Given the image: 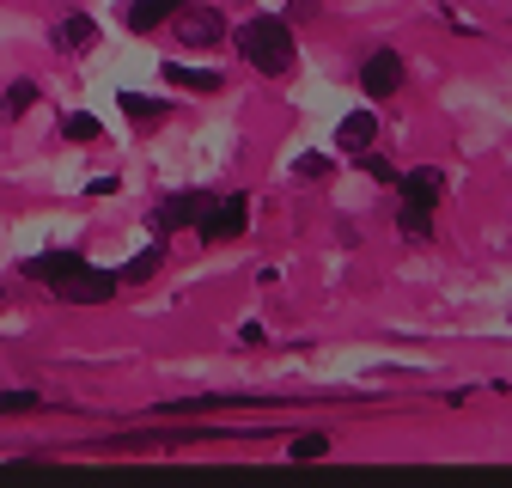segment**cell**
<instances>
[{
  "instance_id": "6da1fadb",
  "label": "cell",
  "mask_w": 512,
  "mask_h": 488,
  "mask_svg": "<svg viewBox=\"0 0 512 488\" xmlns=\"http://www.w3.org/2000/svg\"><path fill=\"white\" fill-rule=\"evenodd\" d=\"M25 269H31L37 281H49L55 299H68V305H104V299L116 293V275L92 269L80 251H49V257H31Z\"/></svg>"
},
{
  "instance_id": "7a4b0ae2",
  "label": "cell",
  "mask_w": 512,
  "mask_h": 488,
  "mask_svg": "<svg viewBox=\"0 0 512 488\" xmlns=\"http://www.w3.org/2000/svg\"><path fill=\"white\" fill-rule=\"evenodd\" d=\"M238 49H244V61L256 74H269V80H281V74H293V25L287 19H244L238 25Z\"/></svg>"
},
{
  "instance_id": "3957f363",
  "label": "cell",
  "mask_w": 512,
  "mask_h": 488,
  "mask_svg": "<svg viewBox=\"0 0 512 488\" xmlns=\"http://www.w3.org/2000/svg\"><path fill=\"white\" fill-rule=\"evenodd\" d=\"M244 226H250V202L244 196H214L196 232H202V244H232Z\"/></svg>"
},
{
  "instance_id": "277c9868",
  "label": "cell",
  "mask_w": 512,
  "mask_h": 488,
  "mask_svg": "<svg viewBox=\"0 0 512 488\" xmlns=\"http://www.w3.org/2000/svg\"><path fill=\"white\" fill-rule=\"evenodd\" d=\"M397 86H403V55L397 49H372L366 68H360V92L366 98H397Z\"/></svg>"
},
{
  "instance_id": "5b68a950",
  "label": "cell",
  "mask_w": 512,
  "mask_h": 488,
  "mask_svg": "<svg viewBox=\"0 0 512 488\" xmlns=\"http://www.w3.org/2000/svg\"><path fill=\"white\" fill-rule=\"evenodd\" d=\"M226 37V19L214 13V7H196V0H189V7L177 13V43L183 49H208V43H220Z\"/></svg>"
},
{
  "instance_id": "8992f818",
  "label": "cell",
  "mask_w": 512,
  "mask_h": 488,
  "mask_svg": "<svg viewBox=\"0 0 512 488\" xmlns=\"http://www.w3.org/2000/svg\"><path fill=\"white\" fill-rule=\"evenodd\" d=\"M372 141H378V116H372V110H348V116L336 122V147H342V153H366Z\"/></svg>"
},
{
  "instance_id": "52a82bcc",
  "label": "cell",
  "mask_w": 512,
  "mask_h": 488,
  "mask_svg": "<svg viewBox=\"0 0 512 488\" xmlns=\"http://www.w3.org/2000/svg\"><path fill=\"white\" fill-rule=\"evenodd\" d=\"M208 202H214V196H171V202H159L153 226H159V232H171V226H202Z\"/></svg>"
},
{
  "instance_id": "ba28073f",
  "label": "cell",
  "mask_w": 512,
  "mask_h": 488,
  "mask_svg": "<svg viewBox=\"0 0 512 488\" xmlns=\"http://www.w3.org/2000/svg\"><path fill=\"white\" fill-rule=\"evenodd\" d=\"M92 43H98V25H92L86 13H74V19L55 25V49H61V55H80V49H92Z\"/></svg>"
},
{
  "instance_id": "9c48e42d",
  "label": "cell",
  "mask_w": 512,
  "mask_h": 488,
  "mask_svg": "<svg viewBox=\"0 0 512 488\" xmlns=\"http://www.w3.org/2000/svg\"><path fill=\"white\" fill-rule=\"evenodd\" d=\"M183 7H189V0H135V7H128V31H153L171 13H183Z\"/></svg>"
},
{
  "instance_id": "30bf717a",
  "label": "cell",
  "mask_w": 512,
  "mask_h": 488,
  "mask_svg": "<svg viewBox=\"0 0 512 488\" xmlns=\"http://www.w3.org/2000/svg\"><path fill=\"white\" fill-rule=\"evenodd\" d=\"M165 80H171V86H189V92H220V86H226L214 68H183V61H165Z\"/></svg>"
},
{
  "instance_id": "8fae6325",
  "label": "cell",
  "mask_w": 512,
  "mask_h": 488,
  "mask_svg": "<svg viewBox=\"0 0 512 488\" xmlns=\"http://www.w3.org/2000/svg\"><path fill=\"white\" fill-rule=\"evenodd\" d=\"M122 116H128V122H159L165 104H159V98H141V92H128V98H122Z\"/></svg>"
},
{
  "instance_id": "7c38bea8",
  "label": "cell",
  "mask_w": 512,
  "mask_h": 488,
  "mask_svg": "<svg viewBox=\"0 0 512 488\" xmlns=\"http://www.w3.org/2000/svg\"><path fill=\"white\" fill-rule=\"evenodd\" d=\"M31 104H37V86H31V80H13L7 98H0V110H7V116H25Z\"/></svg>"
},
{
  "instance_id": "4fadbf2b",
  "label": "cell",
  "mask_w": 512,
  "mask_h": 488,
  "mask_svg": "<svg viewBox=\"0 0 512 488\" xmlns=\"http://www.w3.org/2000/svg\"><path fill=\"white\" fill-rule=\"evenodd\" d=\"M61 135H68V141H98L104 129H98V116H86V110H80V116H68V122H61Z\"/></svg>"
},
{
  "instance_id": "5bb4252c",
  "label": "cell",
  "mask_w": 512,
  "mask_h": 488,
  "mask_svg": "<svg viewBox=\"0 0 512 488\" xmlns=\"http://www.w3.org/2000/svg\"><path fill=\"white\" fill-rule=\"evenodd\" d=\"M330 452V434H299L293 440V458H324Z\"/></svg>"
},
{
  "instance_id": "9a60e30c",
  "label": "cell",
  "mask_w": 512,
  "mask_h": 488,
  "mask_svg": "<svg viewBox=\"0 0 512 488\" xmlns=\"http://www.w3.org/2000/svg\"><path fill=\"white\" fill-rule=\"evenodd\" d=\"M153 269H159V251H141L135 263H128V269H122V281H147Z\"/></svg>"
},
{
  "instance_id": "2e32d148",
  "label": "cell",
  "mask_w": 512,
  "mask_h": 488,
  "mask_svg": "<svg viewBox=\"0 0 512 488\" xmlns=\"http://www.w3.org/2000/svg\"><path fill=\"white\" fill-rule=\"evenodd\" d=\"M43 397L37 391H0V409H7V415H19V409H37Z\"/></svg>"
},
{
  "instance_id": "e0dca14e",
  "label": "cell",
  "mask_w": 512,
  "mask_h": 488,
  "mask_svg": "<svg viewBox=\"0 0 512 488\" xmlns=\"http://www.w3.org/2000/svg\"><path fill=\"white\" fill-rule=\"evenodd\" d=\"M366 177H378V183H403L397 165H391V159H378V153H366Z\"/></svg>"
},
{
  "instance_id": "ac0fdd59",
  "label": "cell",
  "mask_w": 512,
  "mask_h": 488,
  "mask_svg": "<svg viewBox=\"0 0 512 488\" xmlns=\"http://www.w3.org/2000/svg\"><path fill=\"white\" fill-rule=\"evenodd\" d=\"M324 171H330V159H324V153H305V159L293 165V177H324Z\"/></svg>"
}]
</instances>
